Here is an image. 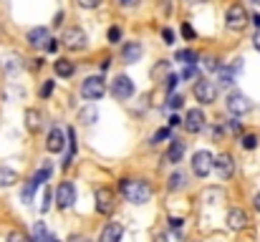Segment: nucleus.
<instances>
[{
	"mask_svg": "<svg viewBox=\"0 0 260 242\" xmlns=\"http://www.w3.org/2000/svg\"><path fill=\"white\" fill-rule=\"evenodd\" d=\"M119 194L129 202V204H147L152 199V184L144 177H124L119 182Z\"/></svg>",
	"mask_w": 260,
	"mask_h": 242,
	"instance_id": "f257e3e1",
	"label": "nucleus"
},
{
	"mask_svg": "<svg viewBox=\"0 0 260 242\" xmlns=\"http://www.w3.org/2000/svg\"><path fill=\"white\" fill-rule=\"evenodd\" d=\"M250 25V13L243 3H233L228 10H225V28L230 33H243L245 28Z\"/></svg>",
	"mask_w": 260,
	"mask_h": 242,
	"instance_id": "f03ea898",
	"label": "nucleus"
},
{
	"mask_svg": "<svg viewBox=\"0 0 260 242\" xmlns=\"http://www.w3.org/2000/svg\"><path fill=\"white\" fill-rule=\"evenodd\" d=\"M106 93H109V83H106V79H104L101 74L88 76V79L81 81V98H84V101H88V103L101 101Z\"/></svg>",
	"mask_w": 260,
	"mask_h": 242,
	"instance_id": "7ed1b4c3",
	"label": "nucleus"
},
{
	"mask_svg": "<svg viewBox=\"0 0 260 242\" xmlns=\"http://www.w3.org/2000/svg\"><path fill=\"white\" fill-rule=\"evenodd\" d=\"M93 210L101 217H111L116 210V192L111 187H99L93 192Z\"/></svg>",
	"mask_w": 260,
	"mask_h": 242,
	"instance_id": "20e7f679",
	"label": "nucleus"
},
{
	"mask_svg": "<svg viewBox=\"0 0 260 242\" xmlns=\"http://www.w3.org/2000/svg\"><path fill=\"white\" fill-rule=\"evenodd\" d=\"M192 93H194V98H197V103H202V106H210V103H215L217 101V96H220V88H217V83L210 79H194V86H192Z\"/></svg>",
	"mask_w": 260,
	"mask_h": 242,
	"instance_id": "39448f33",
	"label": "nucleus"
},
{
	"mask_svg": "<svg viewBox=\"0 0 260 242\" xmlns=\"http://www.w3.org/2000/svg\"><path fill=\"white\" fill-rule=\"evenodd\" d=\"M225 109H228V114L230 116H245V114H250L253 109H255V103L243 93V91H230L228 93V98H225Z\"/></svg>",
	"mask_w": 260,
	"mask_h": 242,
	"instance_id": "423d86ee",
	"label": "nucleus"
},
{
	"mask_svg": "<svg viewBox=\"0 0 260 242\" xmlns=\"http://www.w3.org/2000/svg\"><path fill=\"white\" fill-rule=\"evenodd\" d=\"M61 46L66 51H86L88 46V36L81 25H69L61 36Z\"/></svg>",
	"mask_w": 260,
	"mask_h": 242,
	"instance_id": "0eeeda50",
	"label": "nucleus"
},
{
	"mask_svg": "<svg viewBox=\"0 0 260 242\" xmlns=\"http://www.w3.org/2000/svg\"><path fill=\"white\" fill-rule=\"evenodd\" d=\"M134 91H137V86H134V81L129 79L126 74H116L114 81L109 83V93H111L116 101H129V98L134 96Z\"/></svg>",
	"mask_w": 260,
	"mask_h": 242,
	"instance_id": "6e6552de",
	"label": "nucleus"
},
{
	"mask_svg": "<svg viewBox=\"0 0 260 242\" xmlns=\"http://www.w3.org/2000/svg\"><path fill=\"white\" fill-rule=\"evenodd\" d=\"M212 161H215V154L212 152H207V149H200V152H194L192 154V174L197 177V179H207L210 174H212Z\"/></svg>",
	"mask_w": 260,
	"mask_h": 242,
	"instance_id": "1a4fd4ad",
	"label": "nucleus"
},
{
	"mask_svg": "<svg viewBox=\"0 0 260 242\" xmlns=\"http://www.w3.org/2000/svg\"><path fill=\"white\" fill-rule=\"evenodd\" d=\"M79 199V192H76V184L71 179H63L58 187H56V204L58 210H71Z\"/></svg>",
	"mask_w": 260,
	"mask_h": 242,
	"instance_id": "9d476101",
	"label": "nucleus"
},
{
	"mask_svg": "<svg viewBox=\"0 0 260 242\" xmlns=\"http://www.w3.org/2000/svg\"><path fill=\"white\" fill-rule=\"evenodd\" d=\"M182 129H184L187 134H202V131L207 129V116H205V111H202V109H189V111L184 114V119H182Z\"/></svg>",
	"mask_w": 260,
	"mask_h": 242,
	"instance_id": "9b49d317",
	"label": "nucleus"
},
{
	"mask_svg": "<svg viewBox=\"0 0 260 242\" xmlns=\"http://www.w3.org/2000/svg\"><path fill=\"white\" fill-rule=\"evenodd\" d=\"M212 171L217 174V179H222V182H228V179H233L235 177V159H233V154L230 152H220L215 161H212Z\"/></svg>",
	"mask_w": 260,
	"mask_h": 242,
	"instance_id": "f8f14e48",
	"label": "nucleus"
},
{
	"mask_svg": "<svg viewBox=\"0 0 260 242\" xmlns=\"http://www.w3.org/2000/svg\"><path fill=\"white\" fill-rule=\"evenodd\" d=\"M46 152L48 154H63L66 152V129H61V126H51L48 129Z\"/></svg>",
	"mask_w": 260,
	"mask_h": 242,
	"instance_id": "ddd939ff",
	"label": "nucleus"
},
{
	"mask_svg": "<svg viewBox=\"0 0 260 242\" xmlns=\"http://www.w3.org/2000/svg\"><path fill=\"white\" fill-rule=\"evenodd\" d=\"M76 152H79V136H76V129L69 126V129H66V154H63V161H61V169H63V171L74 166Z\"/></svg>",
	"mask_w": 260,
	"mask_h": 242,
	"instance_id": "4468645a",
	"label": "nucleus"
},
{
	"mask_svg": "<svg viewBox=\"0 0 260 242\" xmlns=\"http://www.w3.org/2000/svg\"><path fill=\"white\" fill-rule=\"evenodd\" d=\"M248 225H250V217H248V212H245L243 207H230V210H228V230L243 232Z\"/></svg>",
	"mask_w": 260,
	"mask_h": 242,
	"instance_id": "2eb2a0df",
	"label": "nucleus"
},
{
	"mask_svg": "<svg viewBox=\"0 0 260 242\" xmlns=\"http://www.w3.org/2000/svg\"><path fill=\"white\" fill-rule=\"evenodd\" d=\"M48 38H51V30H48L46 25H36V28H30V30L25 33V43H28L30 48H46Z\"/></svg>",
	"mask_w": 260,
	"mask_h": 242,
	"instance_id": "dca6fc26",
	"label": "nucleus"
},
{
	"mask_svg": "<svg viewBox=\"0 0 260 242\" xmlns=\"http://www.w3.org/2000/svg\"><path fill=\"white\" fill-rule=\"evenodd\" d=\"M142 56H144V46H142V41H129V43L121 46V63L132 66V63H137Z\"/></svg>",
	"mask_w": 260,
	"mask_h": 242,
	"instance_id": "f3484780",
	"label": "nucleus"
},
{
	"mask_svg": "<svg viewBox=\"0 0 260 242\" xmlns=\"http://www.w3.org/2000/svg\"><path fill=\"white\" fill-rule=\"evenodd\" d=\"M124 237V225L119 220H111L104 225V230L99 232V242H121Z\"/></svg>",
	"mask_w": 260,
	"mask_h": 242,
	"instance_id": "a211bd4d",
	"label": "nucleus"
},
{
	"mask_svg": "<svg viewBox=\"0 0 260 242\" xmlns=\"http://www.w3.org/2000/svg\"><path fill=\"white\" fill-rule=\"evenodd\" d=\"M184 152H187V142H182V139L172 136V139H170V149H167V154H165V161L177 166L179 161L184 159Z\"/></svg>",
	"mask_w": 260,
	"mask_h": 242,
	"instance_id": "6ab92c4d",
	"label": "nucleus"
},
{
	"mask_svg": "<svg viewBox=\"0 0 260 242\" xmlns=\"http://www.w3.org/2000/svg\"><path fill=\"white\" fill-rule=\"evenodd\" d=\"M46 126V114L41 109H25V129L30 134H38Z\"/></svg>",
	"mask_w": 260,
	"mask_h": 242,
	"instance_id": "aec40b11",
	"label": "nucleus"
},
{
	"mask_svg": "<svg viewBox=\"0 0 260 242\" xmlns=\"http://www.w3.org/2000/svg\"><path fill=\"white\" fill-rule=\"evenodd\" d=\"M53 74L58 79H71L76 74V61H71V58H56L53 61Z\"/></svg>",
	"mask_w": 260,
	"mask_h": 242,
	"instance_id": "412c9836",
	"label": "nucleus"
},
{
	"mask_svg": "<svg viewBox=\"0 0 260 242\" xmlns=\"http://www.w3.org/2000/svg\"><path fill=\"white\" fill-rule=\"evenodd\" d=\"M0 66H3V71H5L8 76H15V74L23 71V58H20L18 53H10V56H5V58L0 61Z\"/></svg>",
	"mask_w": 260,
	"mask_h": 242,
	"instance_id": "4be33fe9",
	"label": "nucleus"
},
{
	"mask_svg": "<svg viewBox=\"0 0 260 242\" xmlns=\"http://www.w3.org/2000/svg\"><path fill=\"white\" fill-rule=\"evenodd\" d=\"M184 187H187V174L182 169H174L167 177V192H182Z\"/></svg>",
	"mask_w": 260,
	"mask_h": 242,
	"instance_id": "5701e85b",
	"label": "nucleus"
},
{
	"mask_svg": "<svg viewBox=\"0 0 260 242\" xmlns=\"http://www.w3.org/2000/svg\"><path fill=\"white\" fill-rule=\"evenodd\" d=\"M238 79V74L233 71V66H220L217 68V88H230Z\"/></svg>",
	"mask_w": 260,
	"mask_h": 242,
	"instance_id": "b1692460",
	"label": "nucleus"
},
{
	"mask_svg": "<svg viewBox=\"0 0 260 242\" xmlns=\"http://www.w3.org/2000/svg\"><path fill=\"white\" fill-rule=\"evenodd\" d=\"M18 182H20V174H18L13 166L0 164V187H13V184H18Z\"/></svg>",
	"mask_w": 260,
	"mask_h": 242,
	"instance_id": "393cba45",
	"label": "nucleus"
},
{
	"mask_svg": "<svg viewBox=\"0 0 260 242\" xmlns=\"http://www.w3.org/2000/svg\"><path fill=\"white\" fill-rule=\"evenodd\" d=\"M51 174H53V161H43V164H41V169H38V171H36L30 179L41 187V184H46V182L51 179Z\"/></svg>",
	"mask_w": 260,
	"mask_h": 242,
	"instance_id": "a878e982",
	"label": "nucleus"
},
{
	"mask_svg": "<svg viewBox=\"0 0 260 242\" xmlns=\"http://www.w3.org/2000/svg\"><path fill=\"white\" fill-rule=\"evenodd\" d=\"M174 61H179V63H197L200 61V53L194 51V48H179L177 53H174Z\"/></svg>",
	"mask_w": 260,
	"mask_h": 242,
	"instance_id": "bb28decb",
	"label": "nucleus"
},
{
	"mask_svg": "<svg viewBox=\"0 0 260 242\" xmlns=\"http://www.w3.org/2000/svg\"><path fill=\"white\" fill-rule=\"evenodd\" d=\"M36 192H38V184H36L33 179H28V182L23 184V189H20V199H23L25 204H30V202L36 199Z\"/></svg>",
	"mask_w": 260,
	"mask_h": 242,
	"instance_id": "cd10ccee",
	"label": "nucleus"
},
{
	"mask_svg": "<svg viewBox=\"0 0 260 242\" xmlns=\"http://www.w3.org/2000/svg\"><path fill=\"white\" fill-rule=\"evenodd\" d=\"M79 119L86 124V126H91V124H96L99 121V109H96V103H88L86 109L79 114Z\"/></svg>",
	"mask_w": 260,
	"mask_h": 242,
	"instance_id": "c85d7f7f",
	"label": "nucleus"
},
{
	"mask_svg": "<svg viewBox=\"0 0 260 242\" xmlns=\"http://www.w3.org/2000/svg\"><path fill=\"white\" fill-rule=\"evenodd\" d=\"M222 129H225L228 134H233V136H240V134H245V131H243V121H240L238 116H233V119L222 121Z\"/></svg>",
	"mask_w": 260,
	"mask_h": 242,
	"instance_id": "c756f323",
	"label": "nucleus"
},
{
	"mask_svg": "<svg viewBox=\"0 0 260 242\" xmlns=\"http://www.w3.org/2000/svg\"><path fill=\"white\" fill-rule=\"evenodd\" d=\"M170 139H172V129H170V126H162V129H157V131L152 134L149 144H152V147H157V144H162V142H170Z\"/></svg>",
	"mask_w": 260,
	"mask_h": 242,
	"instance_id": "7c9ffc66",
	"label": "nucleus"
},
{
	"mask_svg": "<svg viewBox=\"0 0 260 242\" xmlns=\"http://www.w3.org/2000/svg\"><path fill=\"white\" fill-rule=\"evenodd\" d=\"M260 144V136L258 134H240V147L245 149V152H253V149H258Z\"/></svg>",
	"mask_w": 260,
	"mask_h": 242,
	"instance_id": "2f4dec72",
	"label": "nucleus"
},
{
	"mask_svg": "<svg viewBox=\"0 0 260 242\" xmlns=\"http://www.w3.org/2000/svg\"><path fill=\"white\" fill-rule=\"evenodd\" d=\"M51 240V232L46 230V222H36L33 225V242H48Z\"/></svg>",
	"mask_w": 260,
	"mask_h": 242,
	"instance_id": "473e14b6",
	"label": "nucleus"
},
{
	"mask_svg": "<svg viewBox=\"0 0 260 242\" xmlns=\"http://www.w3.org/2000/svg\"><path fill=\"white\" fill-rule=\"evenodd\" d=\"M53 91H56V79H48L41 83V88H38V96L46 101V98H51L53 96Z\"/></svg>",
	"mask_w": 260,
	"mask_h": 242,
	"instance_id": "72a5a7b5",
	"label": "nucleus"
},
{
	"mask_svg": "<svg viewBox=\"0 0 260 242\" xmlns=\"http://www.w3.org/2000/svg\"><path fill=\"white\" fill-rule=\"evenodd\" d=\"M179 79H184V81H194V79H200V66H197V63H187V66L182 68Z\"/></svg>",
	"mask_w": 260,
	"mask_h": 242,
	"instance_id": "f704fd0d",
	"label": "nucleus"
},
{
	"mask_svg": "<svg viewBox=\"0 0 260 242\" xmlns=\"http://www.w3.org/2000/svg\"><path fill=\"white\" fill-rule=\"evenodd\" d=\"M121 38H124V30H121V25H111V28L106 30V41H109L111 46L121 43Z\"/></svg>",
	"mask_w": 260,
	"mask_h": 242,
	"instance_id": "c9c22d12",
	"label": "nucleus"
},
{
	"mask_svg": "<svg viewBox=\"0 0 260 242\" xmlns=\"http://www.w3.org/2000/svg\"><path fill=\"white\" fill-rule=\"evenodd\" d=\"M220 66H222V63H220L215 56H210V53H207V56H202V68H205V71L217 74V68H220Z\"/></svg>",
	"mask_w": 260,
	"mask_h": 242,
	"instance_id": "e433bc0d",
	"label": "nucleus"
},
{
	"mask_svg": "<svg viewBox=\"0 0 260 242\" xmlns=\"http://www.w3.org/2000/svg\"><path fill=\"white\" fill-rule=\"evenodd\" d=\"M184 106V96L182 93H170V98H167V109L170 111H179Z\"/></svg>",
	"mask_w": 260,
	"mask_h": 242,
	"instance_id": "4c0bfd02",
	"label": "nucleus"
},
{
	"mask_svg": "<svg viewBox=\"0 0 260 242\" xmlns=\"http://www.w3.org/2000/svg\"><path fill=\"white\" fill-rule=\"evenodd\" d=\"M179 74H167V76H165V91H167V93H174V88H177V86H179Z\"/></svg>",
	"mask_w": 260,
	"mask_h": 242,
	"instance_id": "58836bf2",
	"label": "nucleus"
},
{
	"mask_svg": "<svg viewBox=\"0 0 260 242\" xmlns=\"http://www.w3.org/2000/svg\"><path fill=\"white\" fill-rule=\"evenodd\" d=\"M5 242H33L23 230H10L8 232V237H5Z\"/></svg>",
	"mask_w": 260,
	"mask_h": 242,
	"instance_id": "ea45409f",
	"label": "nucleus"
},
{
	"mask_svg": "<svg viewBox=\"0 0 260 242\" xmlns=\"http://www.w3.org/2000/svg\"><path fill=\"white\" fill-rule=\"evenodd\" d=\"M170 74V61H159L154 68H152V76L154 79H162V76H167Z\"/></svg>",
	"mask_w": 260,
	"mask_h": 242,
	"instance_id": "a19ab883",
	"label": "nucleus"
},
{
	"mask_svg": "<svg viewBox=\"0 0 260 242\" xmlns=\"http://www.w3.org/2000/svg\"><path fill=\"white\" fill-rule=\"evenodd\" d=\"M51 202H53V189L46 187L43 189V199H41V212H48L51 210Z\"/></svg>",
	"mask_w": 260,
	"mask_h": 242,
	"instance_id": "79ce46f5",
	"label": "nucleus"
},
{
	"mask_svg": "<svg viewBox=\"0 0 260 242\" xmlns=\"http://www.w3.org/2000/svg\"><path fill=\"white\" fill-rule=\"evenodd\" d=\"M81 10H96V8H101L104 5V0H74Z\"/></svg>",
	"mask_w": 260,
	"mask_h": 242,
	"instance_id": "37998d69",
	"label": "nucleus"
},
{
	"mask_svg": "<svg viewBox=\"0 0 260 242\" xmlns=\"http://www.w3.org/2000/svg\"><path fill=\"white\" fill-rule=\"evenodd\" d=\"M179 33H182L184 41H194V38H197V33H194V28H192L189 23H182V25H179Z\"/></svg>",
	"mask_w": 260,
	"mask_h": 242,
	"instance_id": "c03bdc74",
	"label": "nucleus"
},
{
	"mask_svg": "<svg viewBox=\"0 0 260 242\" xmlns=\"http://www.w3.org/2000/svg\"><path fill=\"white\" fill-rule=\"evenodd\" d=\"M58 48H61V38H48V43H46L43 51H48V53H58Z\"/></svg>",
	"mask_w": 260,
	"mask_h": 242,
	"instance_id": "a18cd8bd",
	"label": "nucleus"
},
{
	"mask_svg": "<svg viewBox=\"0 0 260 242\" xmlns=\"http://www.w3.org/2000/svg\"><path fill=\"white\" fill-rule=\"evenodd\" d=\"M167 126H170V129H179V126H182V116H179L177 111H172V114H170V119H167Z\"/></svg>",
	"mask_w": 260,
	"mask_h": 242,
	"instance_id": "49530a36",
	"label": "nucleus"
},
{
	"mask_svg": "<svg viewBox=\"0 0 260 242\" xmlns=\"http://www.w3.org/2000/svg\"><path fill=\"white\" fill-rule=\"evenodd\" d=\"M162 38H165L167 46H174V41H177V36H174L172 28H162Z\"/></svg>",
	"mask_w": 260,
	"mask_h": 242,
	"instance_id": "de8ad7c7",
	"label": "nucleus"
},
{
	"mask_svg": "<svg viewBox=\"0 0 260 242\" xmlns=\"http://www.w3.org/2000/svg\"><path fill=\"white\" fill-rule=\"evenodd\" d=\"M182 225H184V220H182V217H170V230H172V232L182 230Z\"/></svg>",
	"mask_w": 260,
	"mask_h": 242,
	"instance_id": "09e8293b",
	"label": "nucleus"
},
{
	"mask_svg": "<svg viewBox=\"0 0 260 242\" xmlns=\"http://www.w3.org/2000/svg\"><path fill=\"white\" fill-rule=\"evenodd\" d=\"M116 3H119L121 8H137V5H139L142 0H116Z\"/></svg>",
	"mask_w": 260,
	"mask_h": 242,
	"instance_id": "8fccbe9b",
	"label": "nucleus"
},
{
	"mask_svg": "<svg viewBox=\"0 0 260 242\" xmlns=\"http://www.w3.org/2000/svg\"><path fill=\"white\" fill-rule=\"evenodd\" d=\"M43 68V58H33V63H30V71H41Z\"/></svg>",
	"mask_w": 260,
	"mask_h": 242,
	"instance_id": "3c124183",
	"label": "nucleus"
},
{
	"mask_svg": "<svg viewBox=\"0 0 260 242\" xmlns=\"http://www.w3.org/2000/svg\"><path fill=\"white\" fill-rule=\"evenodd\" d=\"M253 210H255V212L260 215V189L255 192V194H253Z\"/></svg>",
	"mask_w": 260,
	"mask_h": 242,
	"instance_id": "603ef678",
	"label": "nucleus"
},
{
	"mask_svg": "<svg viewBox=\"0 0 260 242\" xmlns=\"http://www.w3.org/2000/svg\"><path fill=\"white\" fill-rule=\"evenodd\" d=\"M250 23L255 25V30H260V13H253V15H250Z\"/></svg>",
	"mask_w": 260,
	"mask_h": 242,
	"instance_id": "864d4df0",
	"label": "nucleus"
},
{
	"mask_svg": "<svg viewBox=\"0 0 260 242\" xmlns=\"http://www.w3.org/2000/svg\"><path fill=\"white\" fill-rule=\"evenodd\" d=\"M253 48L260 53V30H255V36H253Z\"/></svg>",
	"mask_w": 260,
	"mask_h": 242,
	"instance_id": "5fc2aeb1",
	"label": "nucleus"
},
{
	"mask_svg": "<svg viewBox=\"0 0 260 242\" xmlns=\"http://www.w3.org/2000/svg\"><path fill=\"white\" fill-rule=\"evenodd\" d=\"M61 23H63V10H58V13H56V18H53V25H56V28H58Z\"/></svg>",
	"mask_w": 260,
	"mask_h": 242,
	"instance_id": "6e6d98bb",
	"label": "nucleus"
},
{
	"mask_svg": "<svg viewBox=\"0 0 260 242\" xmlns=\"http://www.w3.org/2000/svg\"><path fill=\"white\" fill-rule=\"evenodd\" d=\"M109 66H111V58H104V61H101V71H106Z\"/></svg>",
	"mask_w": 260,
	"mask_h": 242,
	"instance_id": "4d7b16f0",
	"label": "nucleus"
},
{
	"mask_svg": "<svg viewBox=\"0 0 260 242\" xmlns=\"http://www.w3.org/2000/svg\"><path fill=\"white\" fill-rule=\"evenodd\" d=\"M69 242H86V237H84V235H74Z\"/></svg>",
	"mask_w": 260,
	"mask_h": 242,
	"instance_id": "13d9d810",
	"label": "nucleus"
},
{
	"mask_svg": "<svg viewBox=\"0 0 260 242\" xmlns=\"http://www.w3.org/2000/svg\"><path fill=\"white\" fill-rule=\"evenodd\" d=\"M162 10H165V13H170V0H162Z\"/></svg>",
	"mask_w": 260,
	"mask_h": 242,
	"instance_id": "bf43d9fd",
	"label": "nucleus"
},
{
	"mask_svg": "<svg viewBox=\"0 0 260 242\" xmlns=\"http://www.w3.org/2000/svg\"><path fill=\"white\" fill-rule=\"evenodd\" d=\"M154 242H167V235H165V232H162V235H157V237H154Z\"/></svg>",
	"mask_w": 260,
	"mask_h": 242,
	"instance_id": "052dcab7",
	"label": "nucleus"
},
{
	"mask_svg": "<svg viewBox=\"0 0 260 242\" xmlns=\"http://www.w3.org/2000/svg\"><path fill=\"white\" fill-rule=\"evenodd\" d=\"M189 5H194V3H207V0H187Z\"/></svg>",
	"mask_w": 260,
	"mask_h": 242,
	"instance_id": "680f3d73",
	"label": "nucleus"
},
{
	"mask_svg": "<svg viewBox=\"0 0 260 242\" xmlns=\"http://www.w3.org/2000/svg\"><path fill=\"white\" fill-rule=\"evenodd\" d=\"M48 242H61V240H56V237H53V235H51V240H48Z\"/></svg>",
	"mask_w": 260,
	"mask_h": 242,
	"instance_id": "e2e57ef3",
	"label": "nucleus"
},
{
	"mask_svg": "<svg viewBox=\"0 0 260 242\" xmlns=\"http://www.w3.org/2000/svg\"><path fill=\"white\" fill-rule=\"evenodd\" d=\"M253 3H255V5H260V0H253Z\"/></svg>",
	"mask_w": 260,
	"mask_h": 242,
	"instance_id": "0e129e2a",
	"label": "nucleus"
}]
</instances>
